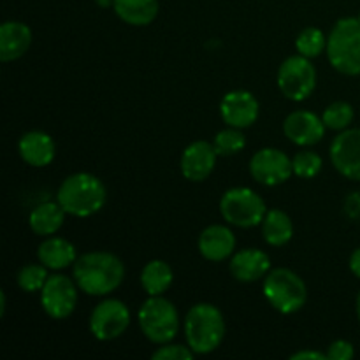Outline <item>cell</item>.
<instances>
[{
	"label": "cell",
	"instance_id": "obj_19",
	"mask_svg": "<svg viewBox=\"0 0 360 360\" xmlns=\"http://www.w3.org/2000/svg\"><path fill=\"white\" fill-rule=\"evenodd\" d=\"M32 28L23 21L9 20L4 21L0 27V60L14 62L27 55L32 46Z\"/></svg>",
	"mask_w": 360,
	"mask_h": 360
},
{
	"label": "cell",
	"instance_id": "obj_4",
	"mask_svg": "<svg viewBox=\"0 0 360 360\" xmlns=\"http://www.w3.org/2000/svg\"><path fill=\"white\" fill-rule=\"evenodd\" d=\"M327 60L343 76H360V21L347 16L334 23L327 34Z\"/></svg>",
	"mask_w": 360,
	"mask_h": 360
},
{
	"label": "cell",
	"instance_id": "obj_28",
	"mask_svg": "<svg viewBox=\"0 0 360 360\" xmlns=\"http://www.w3.org/2000/svg\"><path fill=\"white\" fill-rule=\"evenodd\" d=\"M213 144L220 157H234L246 148V136L243 134V129L227 125L214 136Z\"/></svg>",
	"mask_w": 360,
	"mask_h": 360
},
{
	"label": "cell",
	"instance_id": "obj_35",
	"mask_svg": "<svg viewBox=\"0 0 360 360\" xmlns=\"http://www.w3.org/2000/svg\"><path fill=\"white\" fill-rule=\"evenodd\" d=\"M7 308V294L6 290H0V316H6Z\"/></svg>",
	"mask_w": 360,
	"mask_h": 360
},
{
	"label": "cell",
	"instance_id": "obj_23",
	"mask_svg": "<svg viewBox=\"0 0 360 360\" xmlns=\"http://www.w3.org/2000/svg\"><path fill=\"white\" fill-rule=\"evenodd\" d=\"M260 229H262V239L273 248L287 246L294 238V221L288 213L278 207L267 210Z\"/></svg>",
	"mask_w": 360,
	"mask_h": 360
},
{
	"label": "cell",
	"instance_id": "obj_38",
	"mask_svg": "<svg viewBox=\"0 0 360 360\" xmlns=\"http://www.w3.org/2000/svg\"><path fill=\"white\" fill-rule=\"evenodd\" d=\"M357 18H359V21H360V13H359V16H357Z\"/></svg>",
	"mask_w": 360,
	"mask_h": 360
},
{
	"label": "cell",
	"instance_id": "obj_16",
	"mask_svg": "<svg viewBox=\"0 0 360 360\" xmlns=\"http://www.w3.org/2000/svg\"><path fill=\"white\" fill-rule=\"evenodd\" d=\"M238 239L234 231L225 224L207 225L197 239V248L207 262H224L236 253Z\"/></svg>",
	"mask_w": 360,
	"mask_h": 360
},
{
	"label": "cell",
	"instance_id": "obj_36",
	"mask_svg": "<svg viewBox=\"0 0 360 360\" xmlns=\"http://www.w3.org/2000/svg\"><path fill=\"white\" fill-rule=\"evenodd\" d=\"M95 4H97L98 7H102V9H109V7H112L115 0H95Z\"/></svg>",
	"mask_w": 360,
	"mask_h": 360
},
{
	"label": "cell",
	"instance_id": "obj_7",
	"mask_svg": "<svg viewBox=\"0 0 360 360\" xmlns=\"http://www.w3.org/2000/svg\"><path fill=\"white\" fill-rule=\"evenodd\" d=\"M218 210L225 224L239 229H253L262 224L267 204L264 197L250 186H232L220 197Z\"/></svg>",
	"mask_w": 360,
	"mask_h": 360
},
{
	"label": "cell",
	"instance_id": "obj_6",
	"mask_svg": "<svg viewBox=\"0 0 360 360\" xmlns=\"http://www.w3.org/2000/svg\"><path fill=\"white\" fill-rule=\"evenodd\" d=\"M262 294L273 309L281 315H294L308 302L306 281L288 267H276L262 280Z\"/></svg>",
	"mask_w": 360,
	"mask_h": 360
},
{
	"label": "cell",
	"instance_id": "obj_1",
	"mask_svg": "<svg viewBox=\"0 0 360 360\" xmlns=\"http://www.w3.org/2000/svg\"><path fill=\"white\" fill-rule=\"evenodd\" d=\"M125 273L123 260L104 250L83 253L72 266V278L77 287L90 297H105L118 290L125 280Z\"/></svg>",
	"mask_w": 360,
	"mask_h": 360
},
{
	"label": "cell",
	"instance_id": "obj_24",
	"mask_svg": "<svg viewBox=\"0 0 360 360\" xmlns=\"http://www.w3.org/2000/svg\"><path fill=\"white\" fill-rule=\"evenodd\" d=\"M139 281L148 295H164L174 281V271L165 260L153 259L144 264Z\"/></svg>",
	"mask_w": 360,
	"mask_h": 360
},
{
	"label": "cell",
	"instance_id": "obj_13",
	"mask_svg": "<svg viewBox=\"0 0 360 360\" xmlns=\"http://www.w3.org/2000/svg\"><path fill=\"white\" fill-rule=\"evenodd\" d=\"M326 123L322 116L308 109H295L283 120V134L292 144L301 148H311L326 136Z\"/></svg>",
	"mask_w": 360,
	"mask_h": 360
},
{
	"label": "cell",
	"instance_id": "obj_14",
	"mask_svg": "<svg viewBox=\"0 0 360 360\" xmlns=\"http://www.w3.org/2000/svg\"><path fill=\"white\" fill-rule=\"evenodd\" d=\"M220 116L225 125L236 129H248L255 125L260 116V104L248 90H232L220 101Z\"/></svg>",
	"mask_w": 360,
	"mask_h": 360
},
{
	"label": "cell",
	"instance_id": "obj_9",
	"mask_svg": "<svg viewBox=\"0 0 360 360\" xmlns=\"http://www.w3.org/2000/svg\"><path fill=\"white\" fill-rule=\"evenodd\" d=\"M79 292L72 276L55 271V274H49L48 281L39 292L42 311L53 320H67L76 311Z\"/></svg>",
	"mask_w": 360,
	"mask_h": 360
},
{
	"label": "cell",
	"instance_id": "obj_21",
	"mask_svg": "<svg viewBox=\"0 0 360 360\" xmlns=\"http://www.w3.org/2000/svg\"><path fill=\"white\" fill-rule=\"evenodd\" d=\"M65 217V210L60 206L58 200H46V202L37 204L28 213V227L35 236L48 238V236H55L62 229Z\"/></svg>",
	"mask_w": 360,
	"mask_h": 360
},
{
	"label": "cell",
	"instance_id": "obj_32",
	"mask_svg": "<svg viewBox=\"0 0 360 360\" xmlns=\"http://www.w3.org/2000/svg\"><path fill=\"white\" fill-rule=\"evenodd\" d=\"M345 213L350 220H357L360 218V193H352L345 200Z\"/></svg>",
	"mask_w": 360,
	"mask_h": 360
},
{
	"label": "cell",
	"instance_id": "obj_5",
	"mask_svg": "<svg viewBox=\"0 0 360 360\" xmlns=\"http://www.w3.org/2000/svg\"><path fill=\"white\" fill-rule=\"evenodd\" d=\"M137 323L143 336L157 347L174 341L181 329L178 308L164 295H148L137 311Z\"/></svg>",
	"mask_w": 360,
	"mask_h": 360
},
{
	"label": "cell",
	"instance_id": "obj_26",
	"mask_svg": "<svg viewBox=\"0 0 360 360\" xmlns=\"http://www.w3.org/2000/svg\"><path fill=\"white\" fill-rule=\"evenodd\" d=\"M49 278V269L41 262H28L18 271L16 283L27 294H37L42 290L44 283Z\"/></svg>",
	"mask_w": 360,
	"mask_h": 360
},
{
	"label": "cell",
	"instance_id": "obj_8",
	"mask_svg": "<svg viewBox=\"0 0 360 360\" xmlns=\"http://www.w3.org/2000/svg\"><path fill=\"white\" fill-rule=\"evenodd\" d=\"M316 69L311 58L292 55L281 62L276 72L278 90L292 102H302L313 95L316 88Z\"/></svg>",
	"mask_w": 360,
	"mask_h": 360
},
{
	"label": "cell",
	"instance_id": "obj_34",
	"mask_svg": "<svg viewBox=\"0 0 360 360\" xmlns=\"http://www.w3.org/2000/svg\"><path fill=\"white\" fill-rule=\"evenodd\" d=\"M348 267H350L352 274H354L357 280H360V246L352 252L350 260H348Z\"/></svg>",
	"mask_w": 360,
	"mask_h": 360
},
{
	"label": "cell",
	"instance_id": "obj_3",
	"mask_svg": "<svg viewBox=\"0 0 360 360\" xmlns=\"http://www.w3.org/2000/svg\"><path fill=\"white\" fill-rule=\"evenodd\" d=\"M185 343L195 355H210L221 347L227 334L225 316L218 306L199 302L186 311L183 320Z\"/></svg>",
	"mask_w": 360,
	"mask_h": 360
},
{
	"label": "cell",
	"instance_id": "obj_29",
	"mask_svg": "<svg viewBox=\"0 0 360 360\" xmlns=\"http://www.w3.org/2000/svg\"><path fill=\"white\" fill-rule=\"evenodd\" d=\"M292 167H294V174L297 178L313 179L322 172L323 158L315 150L304 148L292 157Z\"/></svg>",
	"mask_w": 360,
	"mask_h": 360
},
{
	"label": "cell",
	"instance_id": "obj_33",
	"mask_svg": "<svg viewBox=\"0 0 360 360\" xmlns=\"http://www.w3.org/2000/svg\"><path fill=\"white\" fill-rule=\"evenodd\" d=\"M290 360H327V354L320 350H308V348H304V350L292 354Z\"/></svg>",
	"mask_w": 360,
	"mask_h": 360
},
{
	"label": "cell",
	"instance_id": "obj_37",
	"mask_svg": "<svg viewBox=\"0 0 360 360\" xmlns=\"http://www.w3.org/2000/svg\"><path fill=\"white\" fill-rule=\"evenodd\" d=\"M355 313H357V320H359V323H360V292H359V295H357V301H355Z\"/></svg>",
	"mask_w": 360,
	"mask_h": 360
},
{
	"label": "cell",
	"instance_id": "obj_11",
	"mask_svg": "<svg viewBox=\"0 0 360 360\" xmlns=\"http://www.w3.org/2000/svg\"><path fill=\"white\" fill-rule=\"evenodd\" d=\"M248 171L262 186H280L294 176L292 158L278 148H260L250 158Z\"/></svg>",
	"mask_w": 360,
	"mask_h": 360
},
{
	"label": "cell",
	"instance_id": "obj_25",
	"mask_svg": "<svg viewBox=\"0 0 360 360\" xmlns=\"http://www.w3.org/2000/svg\"><path fill=\"white\" fill-rule=\"evenodd\" d=\"M327 48V35L319 27H306L295 37V49L306 58H316Z\"/></svg>",
	"mask_w": 360,
	"mask_h": 360
},
{
	"label": "cell",
	"instance_id": "obj_27",
	"mask_svg": "<svg viewBox=\"0 0 360 360\" xmlns=\"http://www.w3.org/2000/svg\"><path fill=\"white\" fill-rule=\"evenodd\" d=\"M354 118V108H352V104H348L345 101L330 102L322 112V120L326 123V127L329 130H334V132H343V130L350 129Z\"/></svg>",
	"mask_w": 360,
	"mask_h": 360
},
{
	"label": "cell",
	"instance_id": "obj_15",
	"mask_svg": "<svg viewBox=\"0 0 360 360\" xmlns=\"http://www.w3.org/2000/svg\"><path fill=\"white\" fill-rule=\"evenodd\" d=\"M220 155L214 150V144L210 141H193L183 150L179 160V171L186 181L202 183L213 174L217 160Z\"/></svg>",
	"mask_w": 360,
	"mask_h": 360
},
{
	"label": "cell",
	"instance_id": "obj_20",
	"mask_svg": "<svg viewBox=\"0 0 360 360\" xmlns=\"http://www.w3.org/2000/svg\"><path fill=\"white\" fill-rule=\"evenodd\" d=\"M76 246L60 236H48L37 246V260L49 271H63L72 267L77 260Z\"/></svg>",
	"mask_w": 360,
	"mask_h": 360
},
{
	"label": "cell",
	"instance_id": "obj_17",
	"mask_svg": "<svg viewBox=\"0 0 360 360\" xmlns=\"http://www.w3.org/2000/svg\"><path fill=\"white\" fill-rule=\"evenodd\" d=\"M229 271L239 283L260 281L271 271V257L260 248H243L229 259Z\"/></svg>",
	"mask_w": 360,
	"mask_h": 360
},
{
	"label": "cell",
	"instance_id": "obj_22",
	"mask_svg": "<svg viewBox=\"0 0 360 360\" xmlns=\"http://www.w3.org/2000/svg\"><path fill=\"white\" fill-rule=\"evenodd\" d=\"M116 16L130 27H148L158 16V0H115Z\"/></svg>",
	"mask_w": 360,
	"mask_h": 360
},
{
	"label": "cell",
	"instance_id": "obj_30",
	"mask_svg": "<svg viewBox=\"0 0 360 360\" xmlns=\"http://www.w3.org/2000/svg\"><path fill=\"white\" fill-rule=\"evenodd\" d=\"M195 357L192 348L188 345H179V343H165L160 345L157 350L151 354L153 360H192Z\"/></svg>",
	"mask_w": 360,
	"mask_h": 360
},
{
	"label": "cell",
	"instance_id": "obj_12",
	"mask_svg": "<svg viewBox=\"0 0 360 360\" xmlns=\"http://www.w3.org/2000/svg\"><path fill=\"white\" fill-rule=\"evenodd\" d=\"M333 167L343 178L360 181V129H347L338 132L329 148Z\"/></svg>",
	"mask_w": 360,
	"mask_h": 360
},
{
	"label": "cell",
	"instance_id": "obj_10",
	"mask_svg": "<svg viewBox=\"0 0 360 360\" xmlns=\"http://www.w3.org/2000/svg\"><path fill=\"white\" fill-rule=\"evenodd\" d=\"M132 322L129 306L115 297H108L98 302L90 313L88 327L97 341L108 343L122 338Z\"/></svg>",
	"mask_w": 360,
	"mask_h": 360
},
{
	"label": "cell",
	"instance_id": "obj_31",
	"mask_svg": "<svg viewBox=\"0 0 360 360\" xmlns=\"http://www.w3.org/2000/svg\"><path fill=\"white\" fill-rule=\"evenodd\" d=\"M327 360H350L354 359L355 348L350 341L336 340L327 348Z\"/></svg>",
	"mask_w": 360,
	"mask_h": 360
},
{
	"label": "cell",
	"instance_id": "obj_18",
	"mask_svg": "<svg viewBox=\"0 0 360 360\" xmlns=\"http://www.w3.org/2000/svg\"><path fill=\"white\" fill-rule=\"evenodd\" d=\"M18 153L30 167H48L56 157V143L44 130H28L18 141Z\"/></svg>",
	"mask_w": 360,
	"mask_h": 360
},
{
	"label": "cell",
	"instance_id": "obj_2",
	"mask_svg": "<svg viewBox=\"0 0 360 360\" xmlns=\"http://www.w3.org/2000/svg\"><path fill=\"white\" fill-rule=\"evenodd\" d=\"M56 200L70 217L90 218L105 206L108 188L91 172H74L60 183Z\"/></svg>",
	"mask_w": 360,
	"mask_h": 360
}]
</instances>
